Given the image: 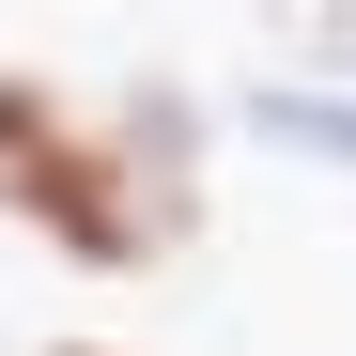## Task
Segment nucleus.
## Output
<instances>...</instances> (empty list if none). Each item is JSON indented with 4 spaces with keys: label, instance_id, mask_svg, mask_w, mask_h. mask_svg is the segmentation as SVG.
Wrapping results in <instances>:
<instances>
[{
    "label": "nucleus",
    "instance_id": "nucleus-1",
    "mask_svg": "<svg viewBox=\"0 0 356 356\" xmlns=\"http://www.w3.org/2000/svg\"><path fill=\"white\" fill-rule=\"evenodd\" d=\"M0 202L63 264H93V279H155V248L186 232V202H170V124L93 140L47 78H0Z\"/></svg>",
    "mask_w": 356,
    "mask_h": 356
},
{
    "label": "nucleus",
    "instance_id": "nucleus-2",
    "mask_svg": "<svg viewBox=\"0 0 356 356\" xmlns=\"http://www.w3.org/2000/svg\"><path fill=\"white\" fill-rule=\"evenodd\" d=\"M47 356H108V341H47Z\"/></svg>",
    "mask_w": 356,
    "mask_h": 356
}]
</instances>
